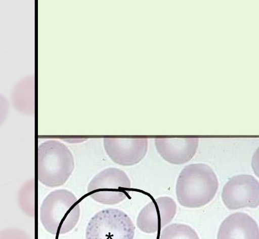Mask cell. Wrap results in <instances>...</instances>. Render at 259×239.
Returning <instances> with one entry per match:
<instances>
[{
  "mask_svg": "<svg viewBox=\"0 0 259 239\" xmlns=\"http://www.w3.org/2000/svg\"><path fill=\"white\" fill-rule=\"evenodd\" d=\"M219 189V180L209 165L196 163L187 165L179 176L176 195L182 206L200 208L211 202Z\"/></svg>",
  "mask_w": 259,
  "mask_h": 239,
  "instance_id": "cell-1",
  "label": "cell"
},
{
  "mask_svg": "<svg viewBox=\"0 0 259 239\" xmlns=\"http://www.w3.org/2000/svg\"><path fill=\"white\" fill-rule=\"evenodd\" d=\"M218 239H259L258 225L249 214L236 212L223 221Z\"/></svg>",
  "mask_w": 259,
  "mask_h": 239,
  "instance_id": "cell-10",
  "label": "cell"
},
{
  "mask_svg": "<svg viewBox=\"0 0 259 239\" xmlns=\"http://www.w3.org/2000/svg\"><path fill=\"white\" fill-rule=\"evenodd\" d=\"M135 226L123 211L108 209L93 216L86 229V239H134Z\"/></svg>",
  "mask_w": 259,
  "mask_h": 239,
  "instance_id": "cell-5",
  "label": "cell"
},
{
  "mask_svg": "<svg viewBox=\"0 0 259 239\" xmlns=\"http://www.w3.org/2000/svg\"><path fill=\"white\" fill-rule=\"evenodd\" d=\"M81 209L74 194L66 189L51 192L42 203L39 219L47 231L64 234L72 231L80 218Z\"/></svg>",
  "mask_w": 259,
  "mask_h": 239,
  "instance_id": "cell-2",
  "label": "cell"
},
{
  "mask_svg": "<svg viewBox=\"0 0 259 239\" xmlns=\"http://www.w3.org/2000/svg\"><path fill=\"white\" fill-rule=\"evenodd\" d=\"M222 196L225 207L231 211L243 208H257L258 181L249 174L234 176L223 187Z\"/></svg>",
  "mask_w": 259,
  "mask_h": 239,
  "instance_id": "cell-6",
  "label": "cell"
},
{
  "mask_svg": "<svg viewBox=\"0 0 259 239\" xmlns=\"http://www.w3.org/2000/svg\"><path fill=\"white\" fill-rule=\"evenodd\" d=\"M198 138H157L155 146L160 156L174 165L188 163L197 151Z\"/></svg>",
  "mask_w": 259,
  "mask_h": 239,
  "instance_id": "cell-9",
  "label": "cell"
},
{
  "mask_svg": "<svg viewBox=\"0 0 259 239\" xmlns=\"http://www.w3.org/2000/svg\"><path fill=\"white\" fill-rule=\"evenodd\" d=\"M159 239H200L196 232L189 225L173 223L162 230Z\"/></svg>",
  "mask_w": 259,
  "mask_h": 239,
  "instance_id": "cell-12",
  "label": "cell"
},
{
  "mask_svg": "<svg viewBox=\"0 0 259 239\" xmlns=\"http://www.w3.org/2000/svg\"><path fill=\"white\" fill-rule=\"evenodd\" d=\"M13 106L24 114L33 115L36 110V79L34 75L23 78L17 83L11 94Z\"/></svg>",
  "mask_w": 259,
  "mask_h": 239,
  "instance_id": "cell-11",
  "label": "cell"
},
{
  "mask_svg": "<svg viewBox=\"0 0 259 239\" xmlns=\"http://www.w3.org/2000/svg\"><path fill=\"white\" fill-rule=\"evenodd\" d=\"M10 105L8 100L0 94V127L4 124L8 117Z\"/></svg>",
  "mask_w": 259,
  "mask_h": 239,
  "instance_id": "cell-13",
  "label": "cell"
},
{
  "mask_svg": "<svg viewBox=\"0 0 259 239\" xmlns=\"http://www.w3.org/2000/svg\"><path fill=\"white\" fill-rule=\"evenodd\" d=\"M75 169L74 157L70 149L57 140H48L38 147L37 178L45 186H61Z\"/></svg>",
  "mask_w": 259,
  "mask_h": 239,
  "instance_id": "cell-3",
  "label": "cell"
},
{
  "mask_svg": "<svg viewBox=\"0 0 259 239\" xmlns=\"http://www.w3.org/2000/svg\"><path fill=\"white\" fill-rule=\"evenodd\" d=\"M177 205L172 198L161 196L151 201L140 212L137 226L146 233H155L175 217Z\"/></svg>",
  "mask_w": 259,
  "mask_h": 239,
  "instance_id": "cell-7",
  "label": "cell"
},
{
  "mask_svg": "<svg viewBox=\"0 0 259 239\" xmlns=\"http://www.w3.org/2000/svg\"><path fill=\"white\" fill-rule=\"evenodd\" d=\"M105 150L111 160L122 166H133L142 162L148 149L147 138H104Z\"/></svg>",
  "mask_w": 259,
  "mask_h": 239,
  "instance_id": "cell-8",
  "label": "cell"
},
{
  "mask_svg": "<svg viewBox=\"0 0 259 239\" xmlns=\"http://www.w3.org/2000/svg\"><path fill=\"white\" fill-rule=\"evenodd\" d=\"M131 188V180L125 172L119 169L108 168L91 180L87 190L96 202L113 205L126 200Z\"/></svg>",
  "mask_w": 259,
  "mask_h": 239,
  "instance_id": "cell-4",
  "label": "cell"
}]
</instances>
